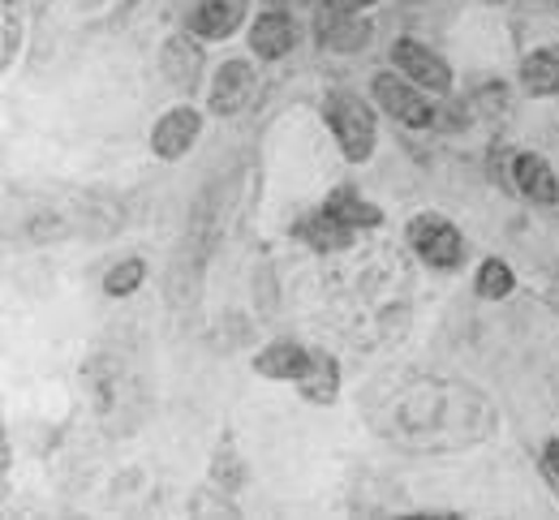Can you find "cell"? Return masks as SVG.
<instances>
[{
    "mask_svg": "<svg viewBox=\"0 0 559 520\" xmlns=\"http://www.w3.org/2000/svg\"><path fill=\"white\" fill-rule=\"evenodd\" d=\"M328 121H332V130H336V138H341L345 159H353V164L370 159V150H374V117H370V108H366L357 95L336 90V95L328 99Z\"/></svg>",
    "mask_w": 559,
    "mask_h": 520,
    "instance_id": "3957f363",
    "label": "cell"
},
{
    "mask_svg": "<svg viewBox=\"0 0 559 520\" xmlns=\"http://www.w3.org/2000/svg\"><path fill=\"white\" fill-rule=\"evenodd\" d=\"M323 211H328L332 220L349 223V228H374V223L383 220V216H379V207H370V203H361V198L353 194V185H341V190H332Z\"/></svg>",
    "mask_w": 559,
    "mask_h": 520,
    "instance_id": "e0dca14e",
    "label": "cell"
},
{
    "mask_svg": "<svg viewBox=\"0 0 559 520\" xmlns=\"http://www.w3.org/2000/svg\"><path fill=\"white\" fill-rule=\"evenodd\" d=\"M328 305L353 344H383L401 336L409 323V267L401 263V250H353L328 276Z\"/></svg>",
    "mask_w": 559,
    "mask_h": 520,
    "instance_id": "7a4b0ae2",
    "label": "cell"
},
{
    "mask_svg": "<svg viewBox=\"0 0 559 520\" xmlns=\"http://www.w3.org/2000/svg\"><path fill=\"white\" fill-rule=\"evenodd\" d=\"M250 99H254V70H250L246 61H228V65L215 74L211 108L224 112V117H233V112H241Z\"/></svg>",
    "mask_w": 559,
    "mask_h": 520,
    "instance_id": "ba28073f",
    "label": "cell"
},
{
    "mask_svg": "<svg viewBox=\"0 0 559 520\" xmlns=\"http://www.w3.org/2000/svg\"><path fill=\"white\" fill-rule=\"evenodd\" d=\"M370 422L383 439L414 451H456L487 439L495 426L490 400L456 378H401L388 391H374Z\"/></svg>",
    "mask_w": 559,
    "mask_h": 520,
    "instance_id": "6da1fadb",
    "label": "cell"
},
{
    "mask_svg": "<svg viewBox=\"0 0 559 520\" xmlns=\"http://www.w3.org/2000/svg\"><path fill=\"white\" fill-rule=\"evenodd\" d=\"M543 469H547L551 486L559 491V439H551V444H547V451H543Z\"/></svg>",
    "mask_w": 559,
    "mask_h": 520,
    "instance_id": "7402d4cb",
    "label": "cell"
},
{
    "mask_svg": "<svg viewBox=\"0 0 559 520\" xmlns=\"http://www.w3.org/2000/svg\"><path fill=\"white\" fill-rule=\"evenodd\" d=\"M341 4H349V9H361V4H374V0H341Z\"/></svg>",
    "mask_w": 559,
    "mask_h": 520,
    "instance_id": "cb8c5ba5",
    "label": "cell"
},
{
    "mask_svg": "<svg viewBox=\"0 0 559 520\" xmlns=\"http://www.w3.org/2000/svg\"><path fill=\"white\" fill-rule=\"evenodd\" d=\"M374 95H379V104L396 117V121H405V125H414V130H426V125H435V108L421 99L414 86H405L396 74H379L374 77Z\"/></svg>",
    "mask_w": 559,
    "mask_h": 520,
    "instance_id": "8992f818",
    "label": "cell"
},
{
    "mask_svg": "<svg viewBox=\"0 0 559 520\" xmlns=\"http://www.w3.org/2000/svg\"><path fill=\"white\" fill-rule=\"evenodd\" d=\"M254 366H259V374H267V378H301L306 366H310V353L301 344H293V340H276L272 349L259 353Z\"/></svg>",
    "mask_w": 559,
    "mask_h": 520,
    "instance_id": "4fadbf2b",
    "label": "cell"
},
{
    "mask_svg": "<svg viewBox=\"0 0 559 520\" xmlns=\"http://www.w3.org/2000/svg\"><path fill=\"white\" fill-rule=\"evenodd\" d=\"M293 22L284 17V13H263L259 22H254V35H250V44H254V52L259 57H267V61H276L284 57L288 48H293Z\"/></svg>",
    "mask_w": 559,
    "mask_h": 520,
    "instance_id": "5bb4252c",
    "label": "cell"
},
{
    "mask_svg": "<svg viewBox=\"0 0 559 520\" xmlns=\"http://www.w3.org/2000/svg\"><path fill=\"white\" fill-rule=\"evenodd\" d=\"M142 276H146V267H142V258H126L121 267H112L108 271V280H104V289H108V298H126V293H134L142 285Z\"/></svg>",
    "mask_w": 559,
    "mask_h": 520,
    "instance_id": "d6986e66",
    "label": "cell"
},
{
    "mask_svg": "<svg viewBox=\"0 0 559 520\" xmlns=\"http://www.w3.org/2000/svg\"><path fill=\"white\" fill-rule=\"evenodd\" d=\"M314 31H319V44L328 52H361L370 44V22L349 13V4H341V0L319 13Z\"/></svg>",
    "mask_w": 559,
    "mask_h": 520,
    "instance_id": "5b68a950",
    "label": "cell"
},
{
    "mask_svg": "<svg viewBox=\"0 0 559 520\" xmlns=\"http://www.w3.org/2000/svg\"><path fill=\"white\" fill-rule=\"evenodd\" d=\"M9 61H13V22L4 26V65H9Z\"/></svg>",
    "mask_w": 559,
    "mask_h": 520,
    "instance_id": "603a6c76",
    "label": "cell"
},
{
    "mask_svg": "<svg viewBox=\"0 0 559 520\" xmlns=\"http://www.w3.org/2000/svg\"><path fill=\"white\" fill-rule=\"evenodd\" d=\"M516 190L534 203H556L559 198V185H556V172L538 159V155H521L516 159Z\"/></svg>",
    "mask_w": 559,
    "mask_h": 520,
    "instance_id": "7c38bea8",
    "label": "cell"
},
{
    "mask_svg": "<svg viewBox=\"0 0 559 520\" xmlns=\"http://www.w3.org/2000/svg\"><path fill=\"white\" fill-rule=\"evenodd\" d=\"M409 245L418 250L426 263H435V267H456L461 254H465L461 232L443 216H418V220L409 223Z\"/></svg>",
    "mask_w": 559,
    "mask_h": 520,
    "instance_id": "277c9868",
    "label": "cell"
},
{
    "mask_svg": "<svg viewBox=\"0 0 559 520\" xmlns=\"http://www.w3.org/2000/svg\"><path fill=\"white\" fill-rule=\"evenodd\" d=\"M478 293L490 301H499V298H508L512 293V271L499 263V258H490L487 267L478 271Z\"/></svg>",
    "mask_w": 559,
    "mask_h": 520,
    "instance_id": "ffe728a7",
    "label": "cell"
},
{
    "mask_svg": "<svg viewBox=\"0 0 559 520\" xmlns=\"http://www.w3.org/2000/svg\"><path fill=\"white\" fill-rule=\"evenodd\" d=\"M521 82H525V90H534V95H556L559 90V48L534 52V57L521 65Z\"/></svg>",
    "mask_w": 559,
    "mask_h": 520,
    "instance_id": "ac0fdd59",
    "label": "cell"
},
{
    "mask_svg": "<svg viewBox=\"0 0 559 520\" xmlns=\"http://www.w3.org/2000/svg\"><path fill=\"white\" fill-rule=\"evenodd\" d=\"M392 57H396V65H401L405 74L418 77L421 86H430V90H448V86H452V70H448L430 48H421L418 39H401V44L392 48Z\"/></svg>",
    "mask_w": 559,
    "mask_h": 520,
    "instance_id": "9c48e42d",
    "label": "cell"
},
{
    "mask_svg": "<svg viewBox=\"0 0 559 520\" xmlns=\"http://www.w3.org/2000/svg\"><path fill=\"white\" fill-rule=\"evenodd\" d=\"M297 387H301L306 400L328 404V400L336 396V387H341V371H336V362H332L328 353H310V366L297 378Z\"/></svg>",
    "mask_w": 559,
    "mask_h": 520,
    "instance_id": "9a60e30c",
    "label": "cell"
},
{
    "mask_svg": "<svg viewBox=\"0 0 559 520\" xmlns=\"http://www.w3.org/2000/svg\"><path fill=\"white\" fill-rule=\"evenodd\" d=\"M246 4H250V0H199L194 13H190V26H194V35H203V39H224V35H233V31L241 26Z\"/></svg>",
    "mask_w": 559,
    "mask_h": 520,
    "instance_id": "30bf717a",
    "label": "cell"
},
{
    "mask_svg": "<svg viewBox=\"0 0 559 520\" xmlns=\"http://www.w3.org/2000/svg\"><path fill=\"white\" fill-rule=\"evenodd\" d=\"M215 477H219L228 491H237V486H241V464H237V456H233V447L228 444L219 447V456H215Z\"/></svg>",
    "mask_w": 559,
    "mask_h": 520,
    "instance_id": "44dd1931",
    "label": "cell"
},
{
    "mask_svg": "<svg viewBox=\"0 0 559 520\" xmlns=\"http://www.w3.org/2000/svg\"><path fill=\"white\" fill-rule=\"evenodd\" d=\"M297 237H306L319 254H336V250H345L353 237H349V223L332 220L328 211H319V216H310V220L297 223Z\"/></svg>",
    "mask_w": 559,
    "mask_h": 520,
    "instance_id": "2e32d148",
    "label": "cell"
},
{
    "mask_svg": "<svg viewBox=\"0 0 559 520\" xmlns=\"http://www.w3.org/2000/svg\"><path fill=\"white\" fill-rule=\"evenodd\" d=\"M194 138H199V112H194V108H173V112L155 125L151 147H155L159 159H181Z\"/></svg>",
    "mask_w": 559,
    "mask_h": 520,
    "instance_id": "52a82bcc",
    "label": "cell"
},
{
    "mask_svg": "<svg viewBox=\"0 0 559 520\" xmlns=\"http://www.w3.org/2000/svg\"><path fill=\"white\" fill-rule=\"evenodd\" d=\"M164 74L173 86H181V90H190L199 74H203V52H199V44H190V39H168L164 44Z\"/></svg>",
    "mask_w": 559,
    "mask_h": 520,
    "instance_id": "8fae6325",
    "label": "cell"
}]
</instances>
